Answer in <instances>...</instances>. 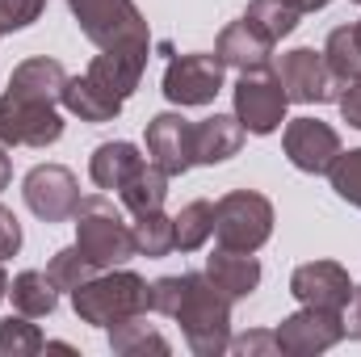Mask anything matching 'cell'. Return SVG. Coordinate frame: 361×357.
<instances>
[{"instance_id": "cell-1", "label": "cell", "mask_w": 361, "mask_h": 357, "mask_svg": "<svg viewBox=\"0 0 361 357\" xmlns=\"http://www.w3.org/2000/svg\"><path fill=\"white\" fill-rule=\"evenodd\" d=\"M173 320L180 324L185 345L197 357L227 353V345H231V298L206 273H185V290H180Z\"/></svg>"}, {"instance_id": "cell-2", "label": "cell", "mask_w": 361, "mask_h": 357, "mask_svg": "<svg viewBox=\"0 0 361 357\" xmlns=\"http://www.w3.org/2000/svg\"><path fill=\"white\" fill-rule=\"evenodd\" d=\"M72 311L80 315V324L109 328L126 315H147L152 311V286L130 269H101L85 286L72 290Z\"/></svg>"}, {"instance_id": "cell-3", "label": "cell", "mask_w": 361, "mask_h": 357, "mask_svg": "<svg viewBox=\"0 0 361 357\" xmlns=\"http://www.w3.org/2000/svg\"><path fill=\"white\" fill-rule=\"evenodd\" d=\"M72 223H76V248L92 269H122L130 257H139L130 223L122 219V206H114V198L105 193L80 198Z\"/></svg>"}, {"instance_id": "cell-4", "label": "cell", "mask_w": 361, "mask_h": 357, "mask_svg": "<svg viewBox=\"0 0 361 357\" xmlns=\"http://www.w3.org/2000/svg\"><path fill=\"white\" fill-rule=\"evenodd\" d=\"M80 34L97 51H152V30L135 0H68Z\"/></svg>"}, {"instance_id": "cell-5", "label": "cell", "mask_w": 361, "mask_h": 357, "mask_svg": "<svg viewBox=\"0 0 361 357\" xmlns=\"http://www.w3.org/2000/svg\"><path fill=\"white\" fill-rule=\"evenodd\" d=\"M273 236V202L257 189H231L214 202V240L235 253H257Z\"/></svg>"}, {"instance_id": "cell-6", "label": "cell", "mask_w": 361, "mask_h": 357, "mask_svg": "<svg viewBox=\"0 0 361 357\" xmlns=\"http://www.w3.org/2000/svg\"><path fill=\"white\" fill-rule=\"evenodd\" d=\"M273 76H277V85L286 89V97L298 101V105L336 101L341 89H345V85L328 72L324 51H315V47H294V51L277 55V59H273Z\"/></svg>"}, {"instance_id": "cell-7", "label": "cell", "mask_w": 361, "mask_h": 357, "mask_svg": "<svg viewBox=\"0 0 361 357\" xmlns=\"http://www.w3.org/2000/svg\"><path fill=\"white\" fill-rule=\"evenodd\" d=\"M223 59L219 55H206V51H193V55H173L169 68H164V97L173 105H210L219 92H223Z\"/></svg>"}, {"instance_id": "cell-8", "label": "cell", "mask_w": 361, "mask_h": 357, "mask_svg": "<svg viewBox=\"0 0 361 357\" xmlns=\"http://www.w3.org/2000/svg\"><path fill=\"white\" fill-rule=\"evenodd\" d=\"M290 97L273 72H240L235 80V118L248 135H273L286 122Z\"/></svg>"}, {"instance_id": "cell-9", "label": "cell", "mask_w": 361, "mask_h": 357, "mask_svg": "<svg viewBox=\"0 0 361 357\" xmlns=\"http://www.w3.org/2000/svg\"><path fill=\"white\" fill-rule=\"evenodd\" d=\"M277 349L290 357H315L328 353L332 345L345 341V315L341 311H324V307H302L294 315H286L277 328Z\"/></svg>"}, {"instance_id": "cell-10", "label": "cell", "mask_w": 361, "mask_h": 357, "mask_svg": "<svg viewBox=\"0 0 361 357\" xmlns=\"http://www.w3.org/2000/svg\"><path fill=\"white\" fill-rule=\"evenodd\" d=\"M21 198L42 223H68L80 206V185L63 164H34L21 181Z\"/></svg>"}, {"instance_id": "cell-11", "label": "cell", "mask_w": 361, "mask_h": 357, "mask_svg": "<svg viewBox=\"0 0 361 357\" xmlns=\"http://www.w3.org/2000/svg\"><path fill=\"white\" fill-rule=\"evenodd\" d=\"M281 147H286V160L298 173H328L332 160L345 152L336 126H328L319 118H290L286 131H281Z\"/></svg>"}, {"instance_id": "cell-12", "label": "cell", "mask_w": 361, "mask_h": 357, "mask_svg": "<svg viewBox=\"0 0 361 357\" xmlns=\"http://www.w3.org/2000/svg\"><path fill=\"white\" fill-rule=\"evenodd\" d=\"M290 294L302 307L345 311V303L353 294V282H349V269L336 265V261H307V265H298L290 273Z\"/></svg>"}, {"instance_id": "cell-13", "label": "cell", "mask_w": 361, "mask_h": 357, "mask_svg": "<svg viewBox=\"0 0 361 357\" xmlns=\"http://www.w3.org/2000/svg\"><path fill=\"white\" fill-rule=\"evenodd\" d=\"M147 160L160 164L169 177L193 169V122L180 114H156L147 122Z\"/></svg>"}, {"instance_id": "cell-14", "label": "cell", "mask_w": 361, "mask_h": 357, "mask_svg": "<svg viewBox=\"0 0 361 357\" xmlns=\"http://www.w3.org/2000/svg\"><path fill=\"white\" fill-rule=\"evenodd\" d=\"M214 55L223 59V68H235V72H269L273 68V42L248 17L223 25V34L214 42Z\"/></svg>"}, {"instance_id": "cell-15", "label": "cell", "mask_w": 361, "mask_h": 357, "mask_svg": "<svg viewBox=\"0 0 361 357\" xmlns=\"http://www.w3.org/2000/svg\"><path fill=\"white\" fill-rule=\"evenodd\" d=\"M63 89H68V68H63L59 59L34 55V59H21V63L13 68L4 97L42 101V105H63Z\"/></svg>"}, {"instance_id": "cell-16", "label": "cell", "mask_w": 361, "mask_h": 357, "mask_svg": "<svg viewBox=\"0 0 361 357\" xmlns=\"http://www.w3.org/2000/svg\"><path fill=\"white\" fill-rule=\"evenodd\" d=\"M147 59H152V51H101L85 76L92 85H101L109 97L130 101L139 80H143V72H147Z\"/></svg>"}, {"instance_id": "cell-17", "label": "cell", "mask_w": 361, "mask_h": 357, "mask_svg": "<svg viewBox=\"0 0 361 357\" xmlns=\"http://www.w3.org/2000/svg\"><path fill=\"white\" fill-rule=\"evenodd\" d=\"M244 126L235 114H210L193 122V164H223L244 147Z\"/></svg>"}, {"instance_id": "cell-18", "label": "cell", "mask_w": 361, "mask_h": 357, "mask_svg": "<svg viewBox=\"0 0 361 357\" xmlns=\"http://www.w3.org/2000/svg\"><path fill=\"white\" fill-rule=\"evenodd\" d=\"M206 277L235 303V298H248L257 286H261V261L252 253H235V248H214L206 257Z\"/></svg>"}, {"instance_id": "cell-19", "label": "cell", "mask_w": 361, "mask_h": 357, "mask_svg": "<svg viewBox=\"0 0 361 357\" xmlns=\"http://www.w3.org/2000/svg\"><path fill=\"white\" fill-rule=\"evenodd\" d=\"M143 164V156H139V147L135 143H126V139H109V143H101L97 152H92L89 160V177L97 189H122L126 185V177L135 173Z\"/></svg>"}, {"instance_id": "cell-20", "label": "cell", "mask_w": 361, "mask_h": 357, "mask_svg": "<svg viewBox=\"0 0 361 357\" xmlns=\"http://www.w3.org/2000/svg\"><path fill=\"white\" fill-rule=\"evenodd\" d=\"M118 198H122V210H130V214L164 210V198H169V173H164L160 164L143 160V164L126 177V185L118 189Z\"/></svg>"}, {"instance_id": "cell-21", "label": "cell", "mask_w": 361, "mask_h": 357, "mask_svg": "<svg viewBox=\"0 0 361 357\" xmlns=\"http://www.w3.org/2000/svg\"><path fill=\"white\" fill-rule=\"evenodd\" d=\"M63 105H68V114H72V118H80V122H92V126H97V122H114V118L122 114V105H126V101L109 97L101 85H92L89 76H68Z\"/></svg>"}, {"instance_id": "cell-22", "label": "cell", "mask_w": 361, "mask_h": 357, "mask_svg": "<svg viewBox=\"0 0 361 357\" xmlns=\"http://www.w3.org/2000/svg\"><path fill=\"white\" fill-rule=\"evenodd\" d=\"M8 298H13V307H17L21 315L42 320V315H51V311L59 307V286L51 282L47 269H25V273H17V277L8 282Z\"/></svg>"}, {"instance_id": "cell-23", "label": "cell", "mask_w": 361, "mask_h": 357, "mask_svg": "<svg viewBox=\"0 0 361 357\" xmlns=\"http://www.w3.org/2000/svg\"><path fill=\"white\" fill-rule=\"evenodd\" d=\"M109 349L118 357H143V353H169V341L143 320V315H126L118 324H109Z\"/></svg>"}, {"instance_id": "cell-24", "label": "cell", "mask_w": 361, "mask_h": 357, "mask_svg": "<svg viewBox=\"0 0 361 357\" xmlns=\"http://www.w3.org/2000/svg\"><path fill=\"white\" fill-rule=\"evenodd\" d=\"M324 63H328V72H332L341 85L357 80L361 76V30L357 25H336V30L328 34V42H324Z\"/></svg>"}, {"instance_id": "cell-25", "label": "cell", "mask_w": 361, "mask_h": 357, "mask_svg": "<svg viewBox=\"0 0 361 357\" xmlns=\"http://www.w3.org/2000/svg\"><path fill=\"white\" fill-rule=\"evenodd\" d=\"M130 236H135V253L139 257H169L177 248V227L164 210H152V214H135L130 223Z\"/></svg>"}, {"instance_id": "cell-26", "label": "cell", "mask_w": 361, "mask_h": 357, "mask_svg": "<svg viewBox=\"0 0 361 357\" xmlns=\"http://www.w3.org/2000/svg\"><path fill=\"white\" fill-rule=\"evenodd\" d=\"M173 227H177V248L180 253H197V248L214 236V202L197 198V202L180 206V214H173Z\"/></svg>"}, {"instance_id": "cell-27", "label": "cell", "mask_w": 361, "mask_h": 357, "mask_svg": "<svg viewBox=\"0 0 361 357\" xmlns=\"http://www.w3.org/2000/svg\"><path fill=\"white\" fill-rule=\"evenodd\" d=\"M47 349V337L38 332V324H30V315H8L0 320V357H34Z\"/></svg>"}, {"instance_id": "cell-28", "label": "cell", "mask_w": 361, "mask_h": 357, "mask_svg": "<svg viewBox=\"0 0 361 357\" xmlns=\"http://www.w3.org/2000/svg\"><path fill=\"white\" fill-rule=\"evenodd\" d=\"M244 17L269 38L273 47H277L281 38H290L294 25H298V13H294L290 4H281V0H248V13H244Z\"/></svg>"}, {"instance_id": "cell-29", "label": "cell", "mask_w": 361, "mask_h": 357, "mask_svg": "<svg viewBox=\"0 0 361 357\" xmlns=\"http://www.w3.org/2000/svg\"><path fill=\"white\" fill-rule=\"evenodd\" d=\"M47 273H51V282L59 286V290H76V286H85L92 273H101V269H92L89 261H85V253L72 244V248H59L55 257H51V265H47Z\"/></svg>"}, {"instance_id": "cell-30", "label": "cell", "mask_w": 361, "mask_h": 357, "mask_svg": "<svg viewBox=\"0 0 361 357\" xmlns=\"http://www.w3.org/2000/svg\"><path fill=\"white\" fill-rule=\"evenodd\" d=\"M328 181H332L336 198H345L349 206L361 210V147L341 152V156L332 160V169H328Z\"/></svg>"}, {"instance_id": "cell-31", "label": "cell", "mask_w": 361, "mask_h": 357, "mask_svg": "<svg viewBox=\"0 0 361 357\" xmlns=\"http://www.w3.org/2000/svg\"><path fill=\"white\" fill-rule=\"evenodd\" d=\"M47 0H0V34H13V30H25L42 17Z\"/></svg>"}, {"instance_id": "cell-32", "label": "cell", "mask_w": 361, "mask_h": 357, "mask_svg": "<svg viewBox=\"0 0 361 357\" xmlns=\"http://www.w3.org/2000/svg\"><path fill=\"white\" fill-rule=\"evenodd\" d=\"M180 290H185V273L156 277V282H152V311H156V315H173L177 303H180Z\"/></svg>"}, {"instance_id": "cell-33", "label": "cell", "mask_w": 361, "mask_h": 357, "mask_svg": "<svg viewBox=\"0 0 361 357\" xmlns=\"http://www.w3.org/2000/svg\"><path fill=\"white\" fill-rule=\"evenodd\" d=\"M227 353H235V357H273V353H281V349H277V337H273V332H244V337H231Z\"/></svg>"}, {"instance_id": "cell-34", "label": "cell", "mask_w": 361, "mask_h": 357, "mask_svg": "<svg viewBox=\"0 0 361 357\" xmlns=\"http://www.w3.org/2000/svg\"><path fill=\"white\" fill-rule=\"evenodd\" d=\"M21 223H17V214L8 210V206H0V261H8V257H17L21 253Z\"/></svg>"}, {"instance_id": "cell-35", "label": "cell", "mask_w": 361, "mask_h": 357, "mask_svg": "<svg viewBox=\"0 0 361 357\" xmlns=\"http://www.w3.org/2000/svg\"><path fill=\"white\" fill-rule=\"evenodd\" d=\"M336 105H341L345 122H349V126H357V131H361V76H357V80H349V85L341 89V97H336Z\"/></svg>"}, {"instance_id": "cell-36", "label": "cell", "mask_w": 361, "mask_h": 357, "mask_svg": "<svg viewBox=\"0 0 361 357\" xmlns=\"http://www.w3.org/2000/svg\"><path fill=\"white\" fill-rule=\"evenodd\" d=\"M345 337L349 341H361V286H353V294H349V303H345Z\"/></svg>"}, {"instance_id": "cell-37", "label": "cell", "mask_w": 361, "mask_h": 357, "mask_svg": "<svg viewBox=\"0 0 361 357\" xmlns=\"http://www.w3.org/2000/svg\"><path fill=\"white\" fill-rule=\"evenodd\" d=\"M281 4H290V8L302 17V13H319V8H328L332 0H281Z\"/></svg>"}, {"instance_id": "cell-38", "label": "cell", "mask_w": 361, "mask_h": 357, "mask_svg": "<svg viewBox=\"0 0 361 357\" xmlns=\"http://www.w3.org/2000/svg\"><path fill=\"white\" fill-rule=\"evenodd\" d=\"M8 147H0V189H8V181H13V160L4 156Z\"/></svg>"}, {"instance_id": "cell-39", "label": "cell", "mask_w": 361, "mask_h": 357, "mask_svg": "<svg viewBox=\"0 0 361 357\" xmlns=\"http://www.w3.org/2000/svg\"><path fill=\"white\" fill-rule=\"evenodd\" d=\"M8 294V277H4V269H0V298Z\"/></svg>"}, {"instance_id": "cell-40", "label": "cell", "mask_w": 361, "mask_h": 357, "mask_svg": "<svg viewBox=\"0 0 361 357\" xmlns=\"http://www.w3.org/2000/svg\"><path fill=\"white\" fill-rule=\"evenodd\" d=\"M357 30H361V21H357Z\"/></svg>"}, {"instance_id": "cell-41", "label": "cell", "mask_w": 361, "mask_h": 357, "mask_svg": "<svg viewBox=\"0 0 361 357\" xmlns=\"http://www.w3.org/2000/svg\"><path fill=\"white\" fill-rule=\"evenodd\" d=\"M0 38H4V34H0Z\"/></svg>"}, {"instance_id": "cell-42", "label": "cell", "mask_w": 361, "mask_h": 357, "mask_svg": "<svg viewBox=\"0 0 361 357\" xmlns=\"http://www.w3.org/2000/svg\"><path fill=\"white\" fill-rule=\"evenodd\" d=\"M357 4H361V0H357Z\"/></svg>"}]
</instances>
